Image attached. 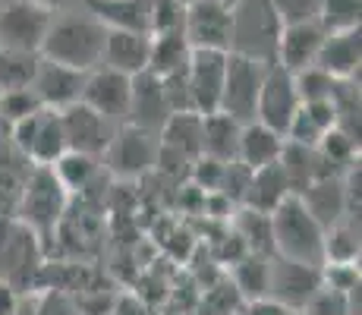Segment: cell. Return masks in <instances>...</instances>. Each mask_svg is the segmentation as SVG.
<instances>
[{"label":"cell","instance_id":"27","mask_svg":"<svg viewBox=\"0 0 362 315\" xmlns=\"http://www.w3.org/2000/svg\"><path fill=\"white\" fill-rule=\"evenodd\" d=\"M284 199H290V186H287V177H284L281 164H268V167L252 171L246 195H243V205L252 208V212L271 214Z\"/></svg>","mask_w":362,"mask_h":315},{"label":"cell","instance_id":"33","mask_svg":"<svg viewBox=\"0 0 362 315\" xmlns=\"http://www.w3.org/2000/svg\"><path fill=\"white\" fill-rule=\"evenodd\" d=\"M38 60H41V54L4 51V47H0V92L32 88L35 69H38Z\"/></svg>","mask_w":362,"mask_h":315},{"label":"cell","instance_id":"15","mask_svg":"<svg viewBox=\"0 0 362 315\" xmlns=\"http://www.w3.org/2000/svg\"><path fill=\"white\" fill-rule=\"evenodd\" d=\"M224 51H192L186 63V86H189V104L196 114H214L221 104V88H224Z\"/></svg>","mask_w":362,"mask_h":315},{"label":"cell","instance_id":"7","mask_svg":"<svg viewBox=\"0 0 362 315\" xmlns=\"http://www.w3.org/2000/svg\"><path fill=\"white\" fill-rule=\"evenodd\" d=\"M41 268V240L16 218H0V281L25 290Z\"/></svg>","mask_w":362,"mask_h":315},{"label":"cell","instance_id":"28","mask_svg":"<svg viewBox=\"0 0 362 315\" xmlns=\"http://www.w3.org/2000/svg\"><path fill=\"white\" fill-rule=\"evenodd\" d=\"M268 275H271V258L252 256V252H246L240 262H233L230 268H227V281L240 293L243 306L268 299Z\"/></svg>","mask_w":362,"mask_h":315},{"label":"cell","instance_id":"8","mask_svg":"<svg viewBox=\"0 0 362 315\" xmlns=\"http://www.w3.org/2000/svg\"><path fill=\"white\" fill-rule=\"evenodd\" d=\"M155 158H158V136L139 130V126H129V123L117 126L114 139H110V145L101 155L107 171L123 180H136L142 173L155 171Z\"/></svg>","mask_w":362,"mask_h":315},{"label":"cell","instance_id":"2","mask_svg":"<svg viewBox=\"0 0 362 315\" xmlns=\"http://www.w3.org/2000/svg\"><path fill=\"white\" fill-rule=\"evenodd\" d=\"M281 29L284 25L271 0H240L230 6V51L227 54L271 67L277 60Z\"/></svg>","mask_w":362,"mask_h":315},{"label":"cell","instance_id":"21","mask_svg":"<svg viewBox=\"0 0 362 315\" xmlns=\"http://www.w3.org/2000/svg\"><path fill=\"white\" fill-rule=\"evenodd\" d=\"M88 16L107 32H145L151 23V0H82Z\"/></svg>","mask_w":362,"mask_h":315},{"label":"cell","instance_id":"42","mask_svg":"<svg viewBox=\"0 0 362 315\" xmlns=\"http://www.w3.org/2000/svg\"><path fill=\"white\" fill-rule=\"evenodd\" d=\"M110 315H155V312L139 293H120L114 299V306H110Z\"/></svg>","mask_w":362,"mask_h":315},{"label":"cell","instance_id":"34","mask_svg":"<svg viewBox=\"0 0 362 315\" xmlns=\"http://www.w3.org/2000/svg\"><path fill=\"white\" fill-rule=\"evenodd\" d=\"M240 309H243L240 293L233 290V284L227 281V275H224L214 284H208L199 290V306L192 315H233Z\"/></svg>","mask_w":362,"mask_h":315},{"label":"cell","instance_id":"5","mask_svg":"<svg viewBox=\"0 0 362 315\" xmlns=\"http://www.w3.org/2000/svg\"><path fill=\"white\" fill-rule=\"evenodd\" d=\"M10 145L35 167H51L66 155V139L60 126V110L41 108L32 117L19 120L10 132Z\"/></svg>","mask_w":362,"mask_h":315},{"label":"cell","instance_id":"44","mask_svg":"<svg viewBox=\"0 0 362 315\" xmlns=\"http://www.w3.org/2000/svg\"><path fill=\"white\" fill-rule=\"evenodd\" d=\"M0 315H19V290L0 281Z\"/></svg>","mask_w":362,"mask_h":315},{"label":"cell","instance_id":"14","mask_svg":"<svg viewBox=\"0 0 362 315\" xmlns=\"http://www.w3.org/2000/svg\"><path fill=\"white\" fill-rule=\"evenodd\" d=\"M60 126H64V139H66V151H79V155H104V149L114 139L117 123L104 120L101 114H95L92 108H86L82 101L69 104L60 110Z\"/></svg>","mask_w":362,"mask_h":315},{"label":"cell","instance_id":"4","mask_svg":"<svg viewBox=\"0 0 362 315\" xmlns=\"http://www.w3.org/2000/svg\"><path fill=\"white\" fill-rule=\"evenodd\" d=\"M271 240H274V256L305 265H322L325 227L305 212L296 195L284 199L271 212Z\"/></svg>","mask_w":362,"mask_h":315},{"label":"cell","instance_id":"41","mask_svg":"<svg viewBox=\"0 0 362 315\" xmlns=\"http://www.w3.org/2000/svg\"><path fill=\"white\" fill-rule=\"evenodd\" d=\"M322 287H331V290H340V293H350L362 287V277H359V262L353 265H322Z\"/></svg>","mask_w":362,"mask_h":315},{"label":"cell","instance_id":"26","mask_svg":"<svg viewBox=\"0 0 362 315\" xmlns=\"http://www.w3.org/2000/svg\"><path fill=\"white\" fill-rule=\"evenodd\" d=\"M240 130H243V123H236L233 117L221 114V110L205 114V117H202V158L221 161V164H230V161H236Z\"/></svg>","mask_w":362,"mask_h":315},{"label":"cell","instance_id":"3","mask_svg":"<svg viewBox=\"0 0 362 315\" xmlns=\"http://www.w3.org/2000/svg\"><path fill=\"white\" fill-rule=\"evenodd\" d=\"M69 205V193L60 186V180L54 177L51 167H35L29 171L23 183V193H19V205H16V218L19 224L32 230L41 243L60 227Z\"/></svg>","mask_w":362,"mask_h":315},{"label":"cell","instance_id":"9","mask_svg":"<svg viewBox=\"0 0 362 315\" xmlns=\"http://www.w3.org/2000/svg\"><path fill=\"white\" fill-rule=\"evenodd\" d=\"M264 69H268L264 63L227 54L224 88H221V104H218L221 114L233 117L236 123L255 120V104H259V88L264 79Z\"/></svg>","mask_w":362,"mask_h":315},{"label":"cell","instance_id":"31","mask_svg":"<svg viewBox=\"0 0 362 315\" xmlns=\"http://www.w3.org/2000/svg\"><path fill=\"white\" fill-rule=\"evenodd\" d=\"M192 47L186 45L183 32L170 35H151V54H148V73L155 76H170L189 63Z\"/></svg>","mask_w":362,"mask_h":315},{"label":"cell","instance_id":"23","mask_svg":"<svg viewBox=\"0 0 362 315\" xmlns=\"http://www.w3.org/2000/svg\"><path fill=\"white\" fill-rule=\"evenodd\" d=\"M337 126V110H334L331 101H309L299 104L293 123L287 126V142L293 145H305V149H318L325 136Z\"/></svg>","mask_w":362,"mask_h":315},{"label":"cell","instance_id":"22","mask_svg":"<svg viewBox=\"0 0 362 315\" xmlns=\"http://www.w3.org/2000/svg\"><path fill=\"white\" fill-rule=\"evenodd\" d=\"M284 145H287V139H284L281 132L262 126L259 120L243 123L240 145H236V161L246 164L249 171H259V167H268V164H277V161H281Z\"/></svg>","mask_w":362,"mask_h":315},{"label":"cell","instance_id":"39","mask_svg":"<svg viewBox=\"0 0 362 315\" xmlns=\"http://www.w3.org/2000/svg\"><path fill=\"white\" fill-rule=\"evenodd\" d=\"M183 16H186V0H151L148 35L183 32Z\"/></svg>","mask_w":362,"mask_h":315},{"label":"cell","instance_id":"35","mask_svg":"<svg viewBox=\"0 0 362 315\" xmlns=\"http://www.w3.org/2000/svg\"><path fill=\"white\" fill-rule=\"evenodd\" d=\"M359 293H362V287H356L350 293L318 287V293L305 303L303 315H359Z\"/></svg>","mask_w":362,"mask_h":315},{"label":"cell","instance_id":"25","mask_svg":"<svg viewBox=\"0 0 362 315\" xmlns=\"http://www.w3.org/2000/svg\"><path fill=\"white\" fill-rule=\"evenodd\" d=\"M158 145L186 161H196L202 155V114L196 110L170 114L158 132Z\"/></svg>","mask_w":362,"mask_h":315},{"label":"cell","instance_id":"45","mask_svg":"<svg viewBox=\"0 0 362 315\" xmlns=\"http://www.w3.org/2000/svg\"><path fill=\"white\" fill-rule=\"evenodd\" d=\"M38 4H45L47 10H54V13H57V6H66V4H73V0H38Z\"/></svg>","mask_w":362,"mask_h":315},{"label":"cell","instance_id":"10","mask_svg":"<svg viewBox=\"0 0 362 315\" xmlns=\"http://www.w3.org/2000/svg\"><path fill=\"white\" fill-rule=\"evenodd\" d=\"M183 38L192 51H230V4L189 0L183 16Z\"/></svg>","mask_w":362,"mask_h":315},{"label":"cell","instance_id":"32","mask_svg":"<svg viewBox=\"0 0 362 315\" xmlns=\"http://www.w3.org/2000/svg\"><path fill=\"white\" fill-rule=\"evenodd\" d=\"M51 171H54V177L60 180V186L73 195V193H82V189L92 186V180L101 173V161L92 155H79V151H66L57 164H51Z\"/></svg>","mask_w":362,"mask_h":315},{"label":"cell","instance_id":"16","mask_svg":"<svg viewBox=\"0 0 362 315\" xmlns=\"http://www.w3.org/2000/svg\"><path fill=\"white\" fill-rule=\"evenodd\" d=\"M170 117V108H167V98L161 88V79L155 73H139L132 76V88H129V110H127V120L129 126H139L145 132H161V126Z\"/></svg>","mask_w":362,"mask_h":315},{"label":"cell","instance_id":"48","mask_svg":"<svg viewBox=\"0 0 362 315\" xmlns=\"http://www.w3.org/2000/svg\"><path fill=\"white\" fill-rule=\"evenodd\" d=\"M186 4H189V0H186Z\"/></svg>","mask_w":362,"mask_h":315},{"label":"cell","instance_id":"47","mask_svg":"<svg viewBox=\"0 0 362 315\" xmlns=\"http://www.w3.org/2000/svg\"><path fill=\"white\" fill-rule=\"evenodd\" d=\"M233 315H246V312H243V309H240V312H233Z\"/></svg>","mask_w":362,"mask_h":315},{"label":"cell","instance_id":"30","mask_svg":"<svg viewBox=\"0 0 362 315\" xmlns=\"http://www.w3.org/2000/svg\"><path fill=\"white\" fill-rule=\"evenodd\" d=\"M227 227L240 236V243L252 256H274V240H271V214L252 212L246 205H236L233 214L227 218Z\"/></svg>","mask_w":362,"mask_h":315},{"label":"cell","instance_id":"11","mask_svg":"<svg viewBox=\"0 0 362 315\" xmlns=\"http://www.w3.org/2000/svg\"><path fill=\"white\" fill-rule=\"evenodd\" d=\"M299 95H296V82L293 73H287L284 67L271 63L264 69V79L259 88V104H255V120L268 130L287 136V126L293 123L296 110H299Z\"/></svg>","mask_w":362,"mask_h":315},{"label":"cell","instance_id":"46","mask_svg":"<svg viewBox=\"0 0 362 315\" xmlns=\"http://www.w3.org/2000/svg\"><path fill=\"white\" fill-rule=\"evenodd\" d=\"M227 4H230V6H233V4H240V0H227Z\"/></svg>","mask_w":362,"mask_h":315},{"label":"cell","instance_id":"6","mask_svg":"<svg viewBox=\"0 0 362 315\" xmlns=\"http://www.w3.org/2000/svg\"><path fill=\"white\" fill-rule=\"evenodd\" d=\"M51 23L54 10H47L38 0H6L0 6V47L4 51L41 54Z\"/></svg>","mask_w":362,"mask_h":315},{"label":"cell","instance_id":"1","mask_svg":"<svg viewBox=\"0 0 362 315\" xmlns=\"http://www.w3.org/2000/svg\"><path fill=\"white\" fill-rule=\"evenodd\" d=\"M104 38H107V29L88 13L82 16L79 13H64V16L54 13V23L41 45V57L79 69V73H92L95 67H101Z\"/></svg>","mask_w":362,"mask_h":315},{"label":"cell","instance_id":"40","mask_svg":"<svg viewBox=\"0 0 362 315\" xmlns=\"http://www.w3.org/2000/svg\"><path fill=\"white\" fill-rule=\"evenodd\" d=\"M281 25H303V23H318V6L322 0H271Z\"/></svg>","mask_w":362,"mask_h":315},{"label":"cell","instance_id":"38","mask_svg":"<svg viewBox=\"0 0 362 315\" xmlns=\"http://www.w3.org/2000/svg\"><path fill=\"white\" fill-rule=\"evenodd\" d=\"M293 82H296V95L303 104L309 101H331L334 95V86H337V79H331L325 69H318L315 63L305 69H299V73H293Z\"/></svg>","mask_w":362,"mask_h":315},{"label":"cell","instance_id":"37","mask_svg":"<svg viewBox=\"0 0 362 315\" xmlns=\"http://www.w3.org/2000/svg\"><path fill=\"white\" fill-rule=\"evenodd\" d=\"M41 110V101L35 98L32 88H16V92H0V132H10L13 126L25 117Z\"/></svg>","mask_w":362,"mask_h":315},{"label":"cell","instance_id":"18","mask_svg":"<svg viewBox=\"0 0 362 315\" xmlns=\"http://www.w3.org/2000/svg\"><path fill=\"white\" fill-rule=\"evenodd\" d=\"M362 63V29H340L325 32L322 51L315 57V67L325 69L331 79H359Z\"/></svg>","mask_w":362,"mask_h":315},{"label":"cell","instance_id":"13","mask_svg":"<svg viewBox=\"0 0 362 315\" xmlns=\"http://www.w3.org/2000/svg\"><path fill=\"white\" fill-rule=\"evenodd\" d=\"M129 88H132L129 76L114 73L107 67H95L92 73H86L79 101L86 108H92L95 114H101L104 120L120 126L127 120V110H129Z\"/></svg>","mask_w":362,"mask_h":315},{"label":"cell","instance_id":"24","mask_svg":"<svg viewBox=\"0 0 362 315\" xmlns=\"http://www.w3.org/2000/svg\"><path fill=\"white\" fill-rule=\"evenodd\" d=\"M296 199L303 202V208L322 224V227H331L334 221L346 218V199H344L340 173L337 177H322V180H315V183H309Z\"/></svg>","mask_w":362,"mask_h":315},{"label":"cell","instance_id":"17","mask_svg":"<svg viewBox=\"0 0 362 315\" xmlns=\"http://www.w3.org/2000/svg\"><path fill=\"white\" fill-rule=\"evenodd\" d=\"M82 82H86V73L60 67V63H51V60L41 57L38 69H35V79H32V92L41 101V108L64 110V108H69V104L79 101Z\"/></svg>","mask_w":362,"mask_h":315},{"label":"cell","instance_id":"43","mask_svg":"<svg viewBox=\"0 0 362 315\" xmlns=\"http://www.w3.org/2000/svg\"><path fill=\"white\" fill-rule=\"evenodd\" d=\"M243 312H246V315H303L299 309L281 306V303H274V299H259V303H249V306H243Z\"/></svg>","mask_w":362,"mask_h":315},{"label":"cell","instance_id":"12","mask_svg":"<svg viewBox=\"0 0 362 315\" xmlns=\"http://www.w3.org/2000/svg\"><path fill=\"white\" fill-rule=\"evenodd\" d=\"M322 287V265H305L293 258L271 256V275H268V299L290 309H305L312 297Z\"/></svg>","mask_w":362,"mask_h":315},{"label":"cell","instance_id":"20","mask_svg":"<svg viewBox=\"0 0 362 315\" xmlns=\"http://www.w3.org/2000/svg\"><path fill=\"white\" fill-rule=\"evenodd\" d=\"M325 29L318 23H303V25H284L281 41H277V67L287 73H299V69L312 67L322 51Z\"/></svg>","mask_w":362,"mask_h":315},{"label":"cell","instance_id":"36","mask_svg":"<svg viewBox=\"0 0 362 315\" xmlns=\"http://www.w3.org/2000/svg\"><path fill=\"white\" fill-rule=\"evenodd\" d=\"M362 23V0H322L318 6V25L325 32L356 29Z\"/></svg>","mask_w":362,"mask_h":315},{"label":"cell","instance_id":"29","mask_svg":"<svg viewBox=\"0 0 362 315\" xmlns=\"http://www.w3.org/2000/svg\"><path fill=\"white\" fill-rule=\"evenodd\" d=\"M362 256V234H359V218L346 214V218L334 221L325 227L322 240V265H353Z\"/></svg>","mask_w":362,"mask_h":315},{"label":"cell","instance_id":"19","mask_svg":"<svg viewBox=\"0 0 362 315\" xmlns=\"http://www.w3.org/2000/svg\"><path fill=\"white\" fill-rule=\"evenodd\" d=\"M148 54H151V35H145V32H107L101 67H107V69H114V73H123L132 79V76L148 69Z\"/></svg>","mask_w":362,"mask_h":315}]
</instances>
